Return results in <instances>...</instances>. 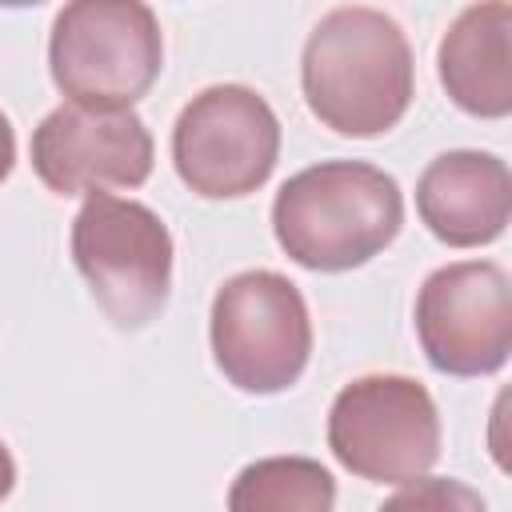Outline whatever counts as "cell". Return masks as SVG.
I'll return each instance as SVG.
<instances>
[{
  "label": "cell",
  "mask_w": 512,
  "mask_h": 512,
  "mask_svg": "<svg viewBox=\"0 0 512 512\" xmlns=\"http://www.w3.org/2000/svg\"><path fill=\"white\" fill-rule=\"evenodd\" d=\"M300 84L324 128L356 140L384 136L404 120L416 96L408 36L380 8H332L304 40Z\"/></svg>",
  "instance_id": "1"
},
{
  "label": "cell",
  "mask_w": 512,
  "mask_h": 512,
  "mask_svg": "<svg viewBox=\"0 0 512 512\" xmlns=\"http://www.w3.org/2000/svg\"><path fill=\"white\" fill-rule=\"evenodd\" d=\"M404 228L400 184L364 160H320L288 176L272 200L276 244L312 272H348L380 256Z\"/></svg>",
  "instance_id": "2"
},
{
  "label": "cell",
  "mask_w": 512,
  "mask_h": 512,
  "mask_svg": "<svg viewBox=\"0 0 512 512\" xmlns=\"http://www.w3.org/2000/svg\"><path fill=\"white\" fill-rule=\"evenodd\" d=\"M52 84L68 104L132 108L164 68V32L140 0H76L48 40Z\"/></svg>",
  "instance_id": "3"
},
{
  "label": "cell",
  "mask_w": 512,
  "mask_h": 512,
  "mask_svg": "<svg viewBox=\"0 0 512 512\" xmlns=\"http://www.w3.org/2000/svg\"><path fill=\"white\" fill-rule=\"evenodd\" d=\"M72 260L100 304L120 328H148L172 292V232L140 200L96 192L72 220Z\"/></svg>",
  "instance_id": "4"
},
{
  "label": "cell",
  "mask_w": 512,
  "mask_h": 512,
  "mask_svg": "<svg viewBox=\"0 0 512 512\" xmlns=\"http://www.w3.org/2000/svg\"><path fill=\"white\" fill-rule=\"evenodd\" d=\"M208 336L216 368L248 396L292 388L312 356L308 304L300 288L272 268L236 272L216 288Z\"/></svg>",
  "instance_id": "5"
},
{
  "label": "cell",
  "mask_w": 512,
  "mask_h": 512,
  "mask_svg": "<svg viewBox=\"0 0 512 512\" xmlns=\"http://www.w3.org/2000/svg\"><path fill=\"white\" fill-rule=\"evenodd\" d=\"M328 448L360 480L408 484L440 460L436 400L412 376H356L328 408Z\"/></svg>",
  "instance_id": "6"
},
{
  "label": "cell",
  "mask_w": 512,
  "mask_h": 512,
  "mask_svg": "<svg viewBox=\"0 0 512 512\" xmlns=\"http://www.w3.org/2000/svg\"><path fill=\"white\" fill-rule=\"evenodd\" d=\"M280 160V120L244 84H212L192 96L172 128V164L204 200H236L268 184Z\"/></svg>",
  "instance_id": "7"
},
{
  "label": "cell",
  "mask_w": 512,
  "mask_h": 512,
  "mask_svg": "<svg viewBox=\"0 0 512 512\" xmlns=\"http://www.w3.org/2000/svg\"><path fill=\"white\" fill-rule=\"evenodd\" d=\"M416 336L444 376H492L512 352V284L492 260L436 268L416 292Z\"/></svg>",
  "instance_id": "8"
},
{
  "label": "cell",
  "mask_w": 512,
  "mask_h": 512,
  "mask_svg": "<svg viewBox=\"0 0 512 512\" xmlns=\"http://www.w3.org/2000/svg\"><path fill=\"white\" fill-rule=\"evenodd\" d=\"M152 132L136 108L60 104L32 132V168L56 196L140 188L152 176Z\"/></svg>",
  "instance_id": "9"
},
{
  "label": "cell",
  "mask_w": 512,
  "mask_h": 512,
  "mask_svg": "<svg viewBox=\"0 0 512 512\" xmlns=\"http://www.w3.org/2000/svg\"><path fill=\"white\" fill-rule=\"evenodd\" d=\"M416 212L448 248H480L504 236L512 220V176L492 152H440L416 180Z\"/></svg>",
  "instance_id": "10"
},
{
  "label": "cell",
  "mask_w": 512,
  "mask_h": 512,
  "mask_svg": "<svg viewBox=\"0 0 512 512\" xmlns=\"http://www.w3.org/2000/svg\"><path fill=\"white\" fill-rule=\"evenodd\" d=\"M440 84L456 108L480 120L512 112V8L472 4L440 40L436 52Z\"/></svg>",
  "instance_id": "11"
},
{
  "label": "cell",
  "mask_w": 512,
  "mask_h": 512,
  "mask_svg": "<svg viewBox=\"0 0 512 512\" xmlns=\"http://www.w3.org/2000/svg\"><path fill=\"white\" fill-rule=\"evenodd\" d=\"M336 480L312 456H264L240 468L228 512H332Z\"/></svg>",
  "instance_id": "12"
},
{
  "label": "cell",
  "mask_w": 512,
  "mask_h": 512,
  "mask_svg": "<svg viewBox=\"0 0 512 512\" xmlns=\"http://www.w3.org/2000/svg\"><path fill=\"white\" fill-rule=\"evenodd\" d=\"M376 512H488L484 496L452 476H416Z\"/></svg>",
  "instance_id": "13"
},
{
  "label": "cell",
  "mask_w": 512,
  "mask_h": 512,
  "mask_svg": "<svg viewBox=\"0 0 512 512\" xmlns=\"http://www.w3.org/2000/svg\"><path fill=\"white\" fill-rule=\"evenodd\" d=\"M12 164H16V132L12 120L0 112V184L12 176Z\"/></svg>",
  "instance_id": "14"
},
{
  "label": "cell",
  "mask_w": 512,
  "mask_h": 512,
  "mask_svg": "<svg viewBox=\"0 0 512 512\" xmlns=\"http://www.w3.org/2000/svg\"><path fill=\"white\" fill-rule=\"evenodd\" d=\"M12 488H16V460H12L8 444L0 440V500H8Z\"/></svg>",
  "instance_id": "15"
}]
</instances>
